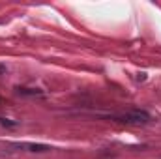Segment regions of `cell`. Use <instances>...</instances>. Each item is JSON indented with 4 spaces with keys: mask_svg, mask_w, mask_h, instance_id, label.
<instances>
[{
    "mask_svg": "<svg viewBox=\"0 0 161 159\" xmlns=\"http://www.w3.org/2000/svg\"><path fill=\"white\" fill-rule=\"evenodd\" d=\"M122 122H129V123H146V122H148V114H144V112H133V114L124 116Z\"/></svg>",
    "mask_w": 161,
    "mask_h": 159,
    "instance_id": "6da1fadb",
    "label": "cell"
},
{
    "mask_svg": "<svg viewBox=\"0 0 161 159\" xmlns=\"http://www.w3.org/2000/svg\"><path fill=\"white\" fill-rule=\"evenodd\" d=\"M25 148H28L30 152H47V150H51L45 144H25Z\"/></svg>",
    "mask_w": 161,
    "mask_h": 159,
    "instance_id": "7a4b0ae2",
    "label": "cell"
}]
</instances>
